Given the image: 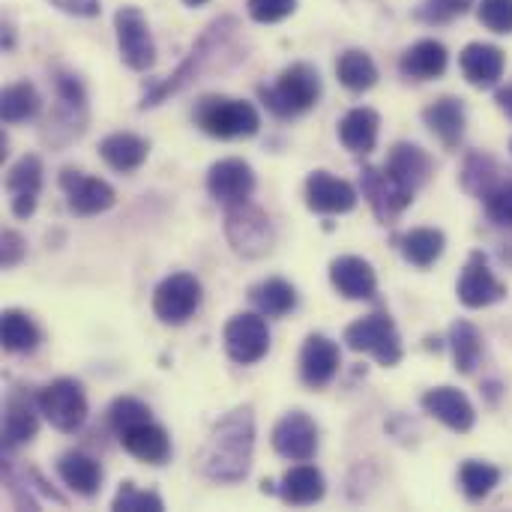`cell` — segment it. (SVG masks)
<instances>
[{"mask_svg":"<svg viewBox=\"0 0 512 512\" xmlns=\"http://www.w3.org/2000/svg\"><path fill=\"white\" fill-rule=\"evenodd\" d=\"M477 18L492 33H512V0H480Z\"/></svg>","mask_w":512,"mask_h":512,"instance_id":"7bdbcfd3","label":"cell"},{"mask_svg":"<svg viewBox=\"0 0 512 512\" xmlns=\"http://www.w3.org/2000/svg\"><path fill=\"white\" fill-rule=\"evenodd\" d=\"M192 117H195V126L204 135L222 138V141L252 138L261 129L258 108L252 102H246V99H231V96H204V99H198Z\"/></svg>","mask_w":512,"mask_h":512,"instance_id":"3957f363","label":"cell"},{"mask_svg":"<svg viewBox=\"0 0 512 512\" xmlns=\"http://www.w3.org/2000/svg\"><path fill=\"white\" fill-rule=\"evenodd\" d=\"M486 213L495 225H512V183H504L486 198Z\"/></svg>","mask_w":512,"mask_h":512,"instance_id":"f6af8a7d","label":"cell"},{"mask_svg":"<svg viewBox=\"0 0 512 512\" xmlns=\"http://www.w3.org/2000/svg\"><path fill=\"white\" fill-rule=\"evenodd\" d=\"M336 75H339L342 87H348L351 93H366L378 84V66H375L372 54L363 48H348L345 54H339Z\"/></svg>","mask_w":512,"mask_h":512,"instance_id":"e575fe53","label":"cell"},{"mask_svg":"<svg viewBox=\"0 0 512 512\" xmlns=\"http://www.w3.org/2000/svg\"><path fill=\"white\" fill-rule=\"evenodd\" d=\"M24 255H27V243H24V237H21L18 231L6 228V231H3V237H0V264H3V270L18 267V264L24 261Z\"/></svg>","mask_w":512,"mask_h":512,"instance_id":"bcb514c9","label":"cell"},{"mask_svg":"<svg viewBox=\"0 0 512 512\" xmlns=\"http://www.w3.org/2000/svg\"><path fill=\"white\" fill-rule=\"evenodd\" d=\"M204 300V288L192 273H171L153 291V315L165 327H183Z\"/></svg>","mask_w":512,"mask_h":512,"instance_id":"9c48e42d","label":"cell"},{"mask_svg":"<svg viewBox=\"0 0 512 512\" xmlns=\"http://www.w3.org/2000/svg\"><path fill=\"white\" fill-rule=\"evenodd\" d=\"M207 192L213 201L225 204V207H234V204H243L252 198L255 192V171L246 159H219L210 165L207 171Z\"/></svg>","mask_w":512,"mask_h":512,"instance_id":"e0dca14e","label":"cell"},{"mask_svg":"<svg viewBox=\"0 0 512 512\" xmlns=\"http://www.w3.org/2000/svg\"><path fill=\"white\" fill-rule=\"evenodd\" d=\"M456 297L465 309H486L507 297V285L492 273L489 258L483 252H471V258L456 282Z\"/></svg>","mask_w":512,"mask_h":512,"instance_id":"5bb4252c","label":"cell"},{"mask_svg":"<svg viewBox=\"0 0 512 512\" xmlns=\"http://www.w3.org/2000/svg\"><path fill=\"white\" fill-rule=\"evenodd\" d=\"M384 168H387L402 186H408L411 192H417L420 186L429 183V177H432V171H435V162H432V156H429L423 147H417V144H411V141H399V144L390 150Z\"/></svg>","mask_w":512,"mask_h":512,"instance_id":"d4e9b609","label":"cell"},{"mask_svg":"<svg viewBox=\"0 0 512 512\" xmlns=\"http://www.w3.org/2000/svg\"><path fill=\"white\" fill-rule=\"evenodd\" d=\"M360 201V192L330 174V171H312L306 177V207L312 213H321V216H342V213H351Z\"/></svg>","mask_w":512,"mask_h":512,"instance_id":"ac0fdd59","label":"cell"},{"mask_svg":"<svg viewBox=\"0 0 512 512\" xmlns=\"http://www.w3.org/2000/svg\"><path fill=\"white\" fill-rule=\"evenodd\" d=\"M183 3H186V6H204L207 0H183Z\"/></svg>","mask_w":512,"mask_h":512,"instance_id":"681fc988","label":"cell"},{"mask_svg":"<svg viewBox=\"0 0 512 512\" xmlns=\"http://www.w3.org/2000/svg\"><path fill=\"white\" fill-rule=\"evenodd\" d=\"M249 300L264 318H285L297 309V288L285 279H264L249 291Z\"/></svg>","mask_w":512,"mask_h":512,"instance_id":"836d02e7","label":"cell"},{"mask_svg":"<svg viewBox=\"0 0 512 512\" xmlns=\"http://www.w3.org/2000/svg\"><path fill=\"white\" fill-rule=\"evenodd\" d=\"M54 93H57V108L51 111L42 138L51 147H66L69 141L81 138L87 123H90V108H87V90L75 72H54Z\"/></svg>","mask_w":512,"mask_h":512,"instance_id":"7a4b0ae2","label":"cell"},{"mask_svg":"<svg viewBox=\"0 0 512 512\" xmlns=\"http://www.w3.org/2000/svg\"><path fill=\"white\" fill-rule=\"evenodd\" d=\"M0 336H3V351H9V354H30V351H36V345L42 339L36 321L21 309H3Z\"/></svg>","mask_w":512,"mask_h":512,"instance_id":"d590c367","label":"cell"},{"mask_svg":"<svg viewBox=\"0 0 512 512\" xmlns=\"http://www.w3.org/2000/svg\"><path fill=\"white\" fill-rule=\"evenodd\" d=\"M39 108H42V99H39V93H36V87L30 81L9 84L0 93V117H3V123H24V120L36 117Z\"/></svg>","mask_w":512,"mask_h":512,"instance_id":"74e56055","label":"cell"},{"mask_svg":"<svg viewBox=\"0 0 512 512\" xmlns=\"http://www.w3.org/2000/svg\"><path fill=\"white\" fill-rule=\"evenodd\" d=\"M57 477L63 480L66 489H72L78 498H96L102 492V465L81 453V450H69L57 459Z\"/></svg>","mask_w":512,"mask_h":512,"instance_id":"484cf974","label":"cell"},{"mask_svg":"<svg viewBox=\"0 0 512 512\" xmlns=\"http://www.w3.org/2000/svg\"><path fill=\"white\" fill-rule=\"evenodd\" d=\"M9 210L15 219H30L42 192V159L36 153H24L6 174Z\"/></svg>","mask_w":512,"mask_h":512,"instance_id":"ffe728a7","label":"cell"},{"mask_svg":"<svg viewBox=\"0 0 512 512\" xmlns=\"http://www.w3.org/2000/svg\"><path fill=\"white\" fill-rule=\"evenodd\" d=\"M270 444L288 462H312L318 453V423L306 411H288L273 426Z\"/></svg>","mask_w":512,"mask_h":512,"instance_id":"2e32d148","label":"cell"},{"mask_svg":"<svg viewBox=\"0 0 512 512\" xmlns=\"http://www.w3.org/2000/svg\"><path fill=\"white\" fill-rule=\"evenodd\" d=\"M330 282L345 300H375L378 273L360 255H342L330 264Z\"/></svg>","mask_w":512,"mask_h":512,"instance_id":"7402d4cb","label":"cell"},{"mask_svg":"<svg viewBox=\"0 0 512 512\" xmlns=\"http://www.w3.org/2000/svg\"><path fill=\"white\" fill-rule=\"evenodd\" d=\"M60 189L66 195V207L69 213L87 219V216H99L105 210H111L117 204V192L108 180L102 177H90L78 168H63L60 171Z\"/></svg>","mask_w":512,"mask_h":512,"instance_id":"4fadbf2b","label":"cell"},{"mask_svg":"<svg viewBox=\"0 0 512 512\" xmlns=\"http://www.w3.org/2000/svg\"><path fill=\"white\" fill-rule=\"evenodd\" d=\"M345 345L357 354H372L378 360V366H384V369L399 366L405 357L402 336L396 330V321L387 312H372V315L348 324L345 327Z\"/></svg>","mask_w":512,"mask_h":512,"instance_id":"8992f818","label":"cell"},{"mask_svg":"<svg viewBox=\"0 0 512 512\" xmlns=\"http://www.w3.org/2000/svg\"><path fill=\"white\" fill-rule=\"evenodd\" d=\"M459 66H462V75L471 87H495L504 75V51L498 45H489V42H471L462 48L459 54Z\"/></svg>","mask_w":512,"mask_h":512,"instance_id":"603a6c76","label":"cell"},{"mask_svg":"<svg viewBox=\"0 0 512 512\" xmlns=\"http://www.w3.org/2000/svg\"><path fill=\"white\" fill-rule=\"evenodd\" d=\"M39 393H27L24 387L9 390L3 402V453H12L30 444L39 432Z\"/></svg>","mask_w":512,"mask_h":512,"instance_id":"9a60e30c","label":"cell"},{"mask_svg":"<svg viewBox=\"0 0 512 512\" xmlns=\"http://www.w3.org/2000/svg\"><path fill=\"white\" fill-rule=\"evenodd\" d=\"M378 132H381V117L375 108H351L342 120H339V141L345 150L351 153H372L375 144H378Z\"/></svg>","mask_w":512,"mask_h":512,"instance_id":"f546056e","label":"cell"},{"mask_svg":"<svg viewBox=\"0 0 512 512\" xmlns=\"http://www.w3.org/2000/svg\"><path fill=\"white\" fill-rule=\"evenodd\" d=\"M120 444H123V450L132 459H138L144 465H153V468H159V465H165L171 459V438L153 420L150 423H141V426H135L129 432H123L120 435Z\"/></svg>","mask_w":512,"mask_h":512,"instance_id":"83f0119b","label":"cell"},{"mask_svg":"<svg viewBox=\"0 0 512 512\" xmlns=\"http://www.w3.org/2000/svg\"><path fill=\"white\" fill-rule=\"evenodd\" d=\"M276 495H279L285 504H291V507H312V504L324 501L327 483H324V474H321L315 465H294V468L282 477Z\"/></svg>","mask_w":512,"mask_h":512,"instance_id":"4dcf8cb0","label":"cell"},{"mask_svg":"<svg viewBox=\"0 0 512 512\" xmlns=\"http://www.w3.org/2000/svg\"><path fill=\"white\" fill-rule=\"evenodd\" d=\"M423 123L432 129V135H438V141L447 150H456L465 138V126H468L465 102L456 96H444V99L432 102L429 108H423Z\"/></svg>","mask_w":512,"mask_h":512,"instance_id":"cb8c5ba5","label":"cell"},{"mask_svg":"<svg viewBox=\"0 0 512 512\" xmlns=\"http://www.w3.org/2000/svg\"><path fill=\"white\" fill-rule=\"evenodd\" d=\"M252 453H255V414L252 405H240L210 429L198 453V471L210 483L234 486L249 477Z\"/></svg>","mask_w":512,"mask_h":512,"instance_id":"6da1fadb","label":"cell"},{"mask_svg":"<svg viewBox=\"0 0 512 512\" xmlns=\"http://www.w3.org/2000/svg\"><path fill=\"white\" fill-rule=\"evenodd\" d=\"M87 3H93V6H99V0H87Z\"/></svg>","mask_w":512,"mask_h":512,"instance_id":"f907efd6","label":"cell"},{"mask_svg":"<svg viewBox=\"0 0 512 512\" xmlns=\"http://www.w3.org/2000/svg\"><path fill=\"white\" fill-rule=\"evenodd\" d=\"M246 9H249V18L258 24H276L297 9V0H249Z\"/></svg>","mask_w":512,"mask_h":512,"instance_id":"ee69618b","label":"cell"},{"mask_svg":"<svg viewBox=\"0 0 512 512\" xmlns=\"http://www.w3.org/2000/svg\"><path fill=\"white\" fill-rule=\"evenodd\" d=\"M108 423H111V429H114L117 438H120V435L129 432V429H135V426H141V423H150V408H147L144 402L132 399V396H120V399H114L111 408H108Z\"/></svg>","mask_w":512,"mask_h":512,"instance_id":"ab89813d","label":"cell"},{"mask_svg":"<svg viewBox=\"0 0 512 512\" xmlns=\"http://www.w3.org/2000/svg\"><path fill=\"white\" fill-rule=\"evenodd\" d=\"M234 33V18H222V21H213L207 30H204V36L198 39V45L189 51V57L177 66V72L174 75H168L165 81H159V84H153L147 93H144V99H141V108H153V105H159V102H165L171 93H180L195 75H198V69L207 63V57L213 54V51H219L222 45H225V39Z\"/></svg>","mask_w":512,"mask_h":512,"instance_id":"52a82bcc","label":"cell"},{"mask_svg":"<svg viewBox=\"0 0 512 512\" xmlns=\"http://www.w3.org/2000/svg\"><path fill=\"white\" fill-rule=\"evenodd\" d=\"M420 402H423V411L432 414L438 423H444L450 432L465 435L477 423V411H474L471 399L456 387H432V390L423 393Z\"/></svg>","mask_w":512,"mask_h":512,"instance_id":"44dd1931","label":"cell"},{"mask_svg":"<svg viewBox=\"0 0 512 512\" xmlns=\"http://www.w3.org/2000/svg\"><path fill=\"white\" fill-rule=\"evenodd\" d=\"M39 411L60 435H75L87 423V396L75 378H57L39 390Z\"/></svg>","mask_w":512,"mask_h":512,"instance_id":"ba28073f","label":"cell"},{"mask_svg":"<svg viewBox=\"0 0 512 512\" xmlns=\"http://www.w3.org/2000/svg\"><path fill=\"white\" fill-rule=\"evenodd\" d=\"M444 246H447V237L441 228H414L408 231L405 237H399V252L408 264L426 270L432 267L441 255H444Z\"/></svg>","mask_w":512,"mask_h":512,"instance_id":"d6a6232c","label":"cell"},{"mask_svg":"<svg viewBox=\"0 0 512 512\" xmlns=\"http://www.w3.org/2000/svg\"><path fill=\"white\" fill-rule=\"evenodd\" d=\"M225 237H228L234 255H240L246 261H258V258L270 255L273 243H276L270 216L249 201L225 210Z\"/></svg>","mask_w":512,"mask_h":512,"instance_id":"5b68a950","label":"cell"},{"mask_svg":"<svg viewBox=\"0 0 512 512\" xmlns=\"http://www.w3.org/2000/svg\"><path fill=\"white\" fill-rule=\"evenodd\" d=\"M447 63H450V54H447V45L438 42V39H420L414 42L402 60H399V72L405 78H414V81H432V78H441L447 72Z\"/></svg>","mask_w":512,"mask_h":512,"instance_id":"f1b7e54d","label":"cell"},{"mask_svg":"<svg viewBox=\"0 0 512 512\" xmlns=\"http://www.w3.org/2000/svg\"><path fill=\"white\" fill-rule=\"evenodd\" d=\"M504 183H507V180H504V168L498 165L495 156L480 153V150L468 153L465 168H462V189H465L468 195L486 201V198H489L495 189H501Z\"/></svg>","mask_w":512,"mask_h":512,"instance_id":"1f68e13d","label":"cell"},{"mask_svg":"<svg viewBox=\"0 0 512 512\" xmlns=\"http://www.w3.org/2000/svg\"><path fill=\"white\" fill-rule=\"evenodd\" d=\"M495 99H498V105H501V108H504V111L512 117V84L510 87H504V90H498V96H495Z\"/></svg>","mask_w":512,"mask_h":512,"instance_id":"c3c4849f","label":"cell"},{"mask_svg":"<svg viewBox=\"0 0 512 512\" xmlns=\"http://www.w3.org/2000/svg\"><path fill=\"white\" fill-rule=\"evenodd\" d=\"M339 366H342L339 342H333L324 333L306 336L300 348V378L309 390H324L327 384H333V378L339 375Z\"/></svg>","mask_w":512,"mask_h":512,"instance_id":"d6986e66","label":"cell"},{"mask_svg":"<svg viewBox=\"0 0 512 512\" xmlns=\"http://www.w3.org/2000/svg\"><path fill=\"white\" fill-rule=\"evenodd\" d=\"M114 30L120 60L135 72H147L156 63V42L144 12L138 6H120L114 12Z\"/></svg>","mask_w":512,"mask_h":512,"instance_id":"8fae6325","label":"cell"},{"mask_svg":"<svg viewBox=\"0 0 512 512\" xmlns=\"http://www.w3.org/2000/svg\"><path fill=\"white\" fill-rule=\"evenodd\" d=\"M459 483H462V492L468 501H486L495 492V486L501 483V471L489 462L468 459L459 468Z\"/></svg>","mask_w":512,"mask_h":512,"instance_id":"f35d334b","label":"cell"},{"mask_svg":"<svg viewBox=\"0 0 512 512\" xmlns=\"http://www.w3.org/2000/svg\"><path fill=\"white\" fill-rule=\"evenodd\" d=\"M321 75L315 66L309 63H294L288 69H282L279 81L273 87H261V102L282 120L306 114L318 105L321 99Z\"/></svg>","mask_w":512,"mask_h":512,"instance_id":"277c9868","label":"cell"},{"mask_svg":"<svg viewBox=\"0 0 512 512\" xmlns=\"http://www.w3.org/2000/svg\"><path fill=\"white\" fill-rule=\"evenodd\" d=\"M99 156L117 174H132V171H138L147 162L150 141H144L135 132H111V135H105L99 141Z\"/></svg>","mask_w":512,"mask_h":512,"instance_id":"4316f807","label":"cell"},{"mask_svg":"<svg viewBox=\"0 0 512 512\" xmlns=\"http://www.w3.org/2000/svg\"><path fill=\"white\" fill-rule=\"evenodd\" d=\"M471 6L474 0H423L414 15L426 24H450L453 18L465 15Z\"/></svg>","mask_w":512,"mask_h":512,"instance_id":"b9f144b4","label":"cell"},{"mask_svg":"<svg viewBox=\"0 0 512 512\" xmlns=\"http://www.w3.org/2000/svg\"><path fill=\"white\" fill-rule=\"evenodd\" d=\"M360 189H363V198L369 201L372 213L378 216V222H393L399 219L417 192H411L408 186H402L387 168H378V165H366L360 171Z\"/></svg>","mask_w":512,"mask_h":512,"instance_id":"7c38bea8","label":"cell"},{"mask_svg":"<svg viewBox=\"0 0 512 512\" xmlns=\"http://www.w3.org/2000/svg\"><path fill=\"white\" fill-rule=\"evenodd\" d=\"M57 9H63V12H69V15H96L99 12V6H93V3H87V0H51Z\"/></svg>","mask_w":512,"mask_h":512,"instance_id":"7dc6e473","label":"cell"},{"mask_svg":"<svg viewBox=\"0 0 512 512\" xmlns=\"http://www.w3.org/2000/svg\"><path fill=\"white\" fill-rule=\"evenodd\" d=\"M111 510L114 512H141V510L162 512L165 510V504H162V498H159L156 492H144V489H138L135 483H123V486H120V492H117V498L111 501Z\"/></svg>","mask_w":512,"mask_h":512,"instance_id":"60d3db41","label":"cell"},{"mask_svg":"<svg viewBox=\"0 0 512 512\" xmlns=\"http://www.w3.org/2000/svg\"><path fill=\"white\" fill-rule=\"evenodd\" d=\"M450 348H453L456 372L459 375H471L480 366V357H483V333L471 321L459 318L450 327Z\"/></svg>","mask_w":512,"mask_h":512,"instance_id":"8d00e7d4","label":"cell"},{"mask_svg":"<svg viewBox=\"0 0 512 512\" xmlns=\"http://www.w3.org/2000/svg\"><path fill=\"white\" fill-rule=\"evenodd\" d=\"M222 342H225V354L237 363V366H255L267 357L270 351V327L267 318L255 309V312H237L231 315V321L222 330Z\"/></svg>","mask_w":512,"mask_h":512,"instance_id":"30bf717a","label":"cell"}]
</instances>
